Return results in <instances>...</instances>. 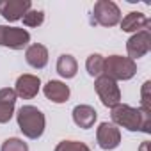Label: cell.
<instances>
[{
    "mask_svg": "<svg viewBox=\"0 0 151 151\" xmlns=\"http://www.w3.org/2000/svg\"><path fill=\"white\" fill-rule=\"evenodd\" d=\"M110 117L116 126H123L128 132H144V133L151 132V112L142 110L140 107L135 109V107L119 103L112 107Z\"/></svg>",
    "mask_w": 151,
    "mask_h": 151,
    "instance_id": "6da1fadb",
    "label": "cell"
},
{
    "mask_svg": "<svg viewBox=\"0 0 151 151\" xmlns=\"http://www.w3.org/2000/svg\"><path fill=\"white\" fill-rule=\"evenodd\" d=\"M16 121H18V128L27 139H39L46 124L45 114L34 105H23L16 114Z\"/></svg>",
    "mask_w": 151,
    "mask_h": 151,
    "instance_id": "7a4b0ae2",
    "label": "cell"
},
{
    "mask_svg": "<svg viewBox=\"0 0 151 151\" xmlns=\"http://www.w3.org/2000/svg\"><path fill=\"white\" fill-rule=\"evenodd\" d=\"M137 73V64L130 57L123 55H110L105 59V68L103 75L112 80H130L133 75Z\"/></svg>",
    "mask_w": 151,
    "mask_h": 151,
    "instance_id": "3957f363",
    "label": "cell"
},
{
    "mask_svg": "<svg viewBox=\"0 0 151 151\" xmlns=\"http://www.w3.org/2000/svg\"><path fill=\"white\" fill-rule=\"evenodd\" d=\"M94 25L101 27H114L121 22V11L112 0H98L93 7V20Z\"/></svg>",
    "mask_w": 151,
    "mask_h": 151,
    "instance_id": "277c9868",
    "label": "cell"
},
{
    "mask_svg": "<svg viewBox=\"0 0 151 151\" xmlns=\"http://www.w3.org/2000/svg\"><path fill=\"white\" fill-rule=\"evenodd\" d=\"M94 89H96V93H98V96L105 107L112 109V107L121 103V91H119V86L116 80L101 75L94 82Z\"/></svg>",
    "mask_w": 151,
    "mask_h": 151,
    "instance_id": "5b68a950",
    "label": "cell"
},
{
    "mask_svg": "<svg viewBox=\"0 0 151 151\" xmlns=\"http://www.w3.org/2000/svg\"><path fill=\"white\" fill-rule=\"evenodd\" d=\"M30 41V34L20 27L0 25V46L11 50H23Z\"/></svg>",
    "mask_w": 151,
    "mask_h": 151,
    "instance_id": "8992f818",
    "label": "cell"
},
{
    "mask_svg": "<svg viewBox=\"0 0 151 151\" xmlns=\"http://www.w3.org/2000/svg\"><path fill=\"white\" fill-rule=\"evenodd\" d=\"M151 50V34L149 30H140L135 32L128 41H126V52L132 60L144 57Z\"/></svg>",
    "mask_w": 151,
    "mask_h": 151,
    "instance_id": "52a82bcc",
    "label": "cell"
},
{
    "mask_svg": "<svg viewBox=\"0 0 151 151\" xmlns=\"http://www.w3.org/2000/svg\"><path fill=\"white\" fill-rule=\"evenodd\" d=\"M96 140L101 149H116L121 142V132L114 123H101L96 130Z\"/></svg>",
    "mask_w": 151,
    "mask_h": 151,
    "instance_id": "ba28073f",
    "label": "cell"
},
{
    "mask_svg": "<svg viewBox=\"0 0 151 151\" xmlns=\"http://www.w3.org/2000/svg\"><path fill=\"white\" fill-rule=\"evenodd\" d=\"M32 9L30 0H0V14L7 22H18Z\"/></svg>",
    "mask_w": 151,
    "mask_h": 151,
    "instance_id": "9c48e42d",
    "label": "cell"
},
{
    "mask_svg": "<svg viewBox=\"0 0 151 151\" xmlns=\"http://www.w3.org/2000/svg\"><path fill=\"white\" fill-rule=\"evenodd\" d=\"M39 87H41L39 77H36V75H22L16 80L14 93H16V96H20L23 100H32L34 96H37Z\"/></svg>",
    "mask_w": 151,
    "mask_h": 151,
    "instance_id": "30bf717a",
    "label": "cell"
},
{
    "mask_svg": "<svg viewBox=\"0 0 151 151\" xmlns=\"http://www.w3.org/2000/svg\"><path fill=\"white\" fill-rule=\"evenodd\" d=\"M16 93L14 89L4 87L0 89V124L9 123L14 114V103H16Z\"/></svg>",
    "mask_w": 151,
    "mask_h": 151,
    "instance_id": "8fae6325",
    "label": "cell"
},
{
    "mask_svg": "<svg viewBox=\"0 0 151 151\" xmlns=\"http://www.w3.org/2000/svg\"><path fill=\"white\" fill-rule=\"evenodd\" d=\"M119 23H121V30L123 32H140V30H147L151 20L146 14L139 13V11H132Z\"/></svg>",
    "mask_w": 151,
    "mask_h": 151,
    "instance_id": "7c38bea8",
    "label": "cell"
},
{
    "mask_svg": "<svg viewBox=\"0 0 151 151\" xmlns=\"http://www.w3.org/2000/svg\"><path fill=\"white\" fill-rule=\"evenodd\" d=\"M96 119H98V112L91 105H77L73 109V121H75V124L84 128V130L93 128Z\"/></svg>",
    "mask_w": 151,
    "mask_h": 151,
    "instance_id": "4fadbf2b",
    "label": "cell"
},
{
    "mask_svg": "<svg viewBox=\"0 0 151 151\" xmlns=\"http://www.w3.org/2000/svg\"><path fill=\"white\" fill-rule=\"evenodd\" d=\"M25 59H27V62H29L32 68H36V69H43V68L48 64V50H46L45 45L34 43V45L27 46Z\"/></svg>",
    "mask_w": 151,
    "mask_h": 151,
    "instance_id": "5bb4252c",
    "label": "cell"
},
{
    "mask_svg": "<svg viewBox=\"0 0 151 151\" xmlns=\"http://www.w3.org/2000/svg\"><path fill=\"white\" fill-rule=\"evenodd\" d=\"M43 93H45V96H46L50 101H53V103H64V101H68V98H69V87H68L66 84L59 82V80H50V82L45 86Z\"/></svg>",
    "mask_w": 151,
    "mask_h": 151,
    "instance_id": "9a60e30c",
    "label": "cell"
},
{
    "mask_svg": "<svg viewBox=\"0 0 151 151\" xmlns=\"http://www.w3.org/2000/svg\"><path fill=\"white\" fill-rule=\"evenodd\" d=\"M77 71H78V64H77V60H75L73 55L64 53V55L59 57V60H57V73L62 78H73L75 75H77Z\"/></svg>",
    "mask_w": 151,
    "mask_h": 151,
    "instance_id": "2e32d148",
    "label": "cell"
},
{
    "mask_svg": "<svg viewBox=\"0 0 151 151\" xmlns=\"http://www.w3.org/2000/svg\"><path fill=\"white\" fill-rule=\"evenodd\" d=\"M86 68H87V73L91 77H101L103 75V68H105V59L100 55V53H93L87 57L86 60Z\"/></svg>",
    "mask_w": 151,
    "mask_h": 151,
    "instance_id": "e0dca14e",
    "label": "cell"
},
{
    "mask_svg": "<svg viewBox=\"0 0 151 151\" xmlns=\"http://www.w3.org/2000/svg\"><path fill=\"white\" fill-rule=\"evenodd\" d=\"M22 20H23V25H27V27H39L45 22V13L39 9H30L23 14Z\"/></svg>",
    "mask_w": 151,
    "mask_h": 151,
    "instance_id": "ac0fdd59",
    "label": "cell"
},
{
    "mask_svg": "<svg viewBox=\"0 0 151 151\" xmlns=\"http://www.w3.org/2000/svg\"><path fill=\"white\" fill-rule=\"evenodd\" d=\"M55 151H91L87 144L78 142V140H62L57 144Z\"/></svg>",
    "mask_w": 151,
    "mask_h": 151,
    "instance_id": "d6986e66",
    "label": "cell"
},
{
    "mask_svg": "<svg viewBox=\"0 0 151 151\" xmlns=\"http://www.w3.org/2000/svg\"><path fill=\"white\" fill-rule=\"evenodd\" d=\"M0 151H29V146H27V142H23L22 139L11 137V139L4 140Z\"/></svg>",
    "mask_w": 151,
    "mask_h": 151,
    "instance_id": "ffe728a7",
    "label": "cell"
},
{
    "mask_svg": "<svg viewBox=\"0 0 151 151\" xmlns=\"http://www.w3.org/2000/svg\"><path fill=\"white\" fill-rule=\"evenodd\" d=\"M149 87H151V82H144L142 86V103H140V109L142 110H147L151 112V105H149Z\"/></svg>",
    "mask_w": 151,
    "mask_h": 151,
    "instance_id": "44dd1931",
    "label": "cell"
},
{
    "mask_svg": "<svg viewBox=\"0 0 151 151\" xmlns=\"http://www.w3.org/2000/svg\"><path fill=\"white\" fill-rule=\"evenodd\" d=\"M147 147H149V142H142V144H140V149H139V151H147Z\"/></svg>",
    "mask_w": 151,
    "mask_h": 151,
    "instance_id": "7402d4cb",
    "label": "cell"
}]
</instances>
